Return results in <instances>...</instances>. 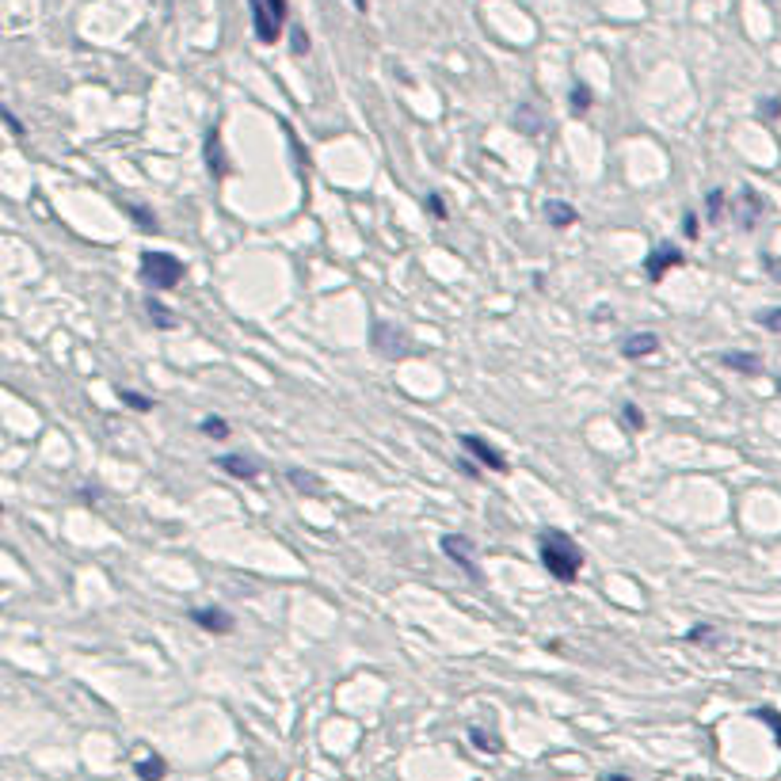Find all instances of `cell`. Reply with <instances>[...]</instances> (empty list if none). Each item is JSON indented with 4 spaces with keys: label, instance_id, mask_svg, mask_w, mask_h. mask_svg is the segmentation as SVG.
Returning a JSON list of instances; mask_svg holds the SVG:
<instances>
[{
    "label": "cell",
    "instance_id": "obj_24",
    "mask_svg": "<svg viewBox=\"0 0 781 781\" xmlns=\"http://www.w3.org/2000/svg\"><path fill=\"white\" fill-rule=\"evenodd\" d=\"M621 423H626V431H644V412L633 401H626L621 404Z\"/></svg>",
    "mask_w": 781,
    "mask_h": 781
},
{
    "label": "cell",
    "instance_id": "obj_21",
    "mask_svg": "<svg viewBox=\"0 0 781 781\" xmlns=\"http://www.w3.org/2000/svg\"><path fill=\"white\" fill-rule=\"evenodd\" d=\"M286 481H294V488L301 492H321V476L306 473V469H286Z\"/></svg>",
    "mask_w": 781,
    "mask_h": 781
},
{
    "label": "cell",
    "instance_id": "obj_29",
    "mask_svg": "<svg viewBox=\"0 0 781 781\" xmlns=\"http://www.w3.org/2000/svg\"><path fill=\"white\" fill-rule=\"evenodd\" d=\"M515 126H522L526 134H537L541 122H534V107H519V111H515Z\"/></svg>",
    "mask_w": 781,
    "mask_h": 781
},
{
    "label": "cell",
    "instance_id": "obj_26",
    "mask_svg": "<svg viewBox=\"0 0 781 781\" xmlns=\"http://www.w3.org/2000/svg\"><path fill=\"white\" fill-rule=\"evenodd\" d=\"M687 641L690 644H713L716 641V626H709V621H697V626L687 629Z\"/></svg>",
    "mask_w": 781,
    "mask_h": 781
},
{
    "label": "cell",
    "instance_id": "obj_35",
    "mask_svg": "<svg viewBox=\"0 0 781 781\" xmlns=\"http://www.w3.org/2000/svg\"><path fill=\"white\" fill-rule=\"evenodd\" d=\"M762 263H767V267H770V275H774V279L781 282V263H777V260H770V256H767V260H762Z\"/></svg>",
    "mask_w": 781,
    "mask_h": 781
},
{
    "label": "cell",
    "instance_id": "obj_14",
    "mask_svg": "<svg viewBox=\"0 0 781 781\" xmlns=\"http://www.w3.org/2000/svg\"><path fill=\"white\" fill-rule=\"evenodd\" d=\"M206 168L214 172V180H221V175L229 172L226 153H221V134H217V130H206Z\"/></svg>",
    "mask_w": 781,
    "mask_h": 781
},
{
    "label": "cell",
    "instance_id": "obj_1",
    "mask_svg": "<svg viewBox=\"0 0 781 781\" xmlns=\"http://www.w3.org/2000/svg\"><path fill=\"white\" fill-rule=\"evenodd\" d=\"M537 556H541V564H546V572L556 583H576L580 572H583V561H587L580 541L568 530H556V526L537 534Z\"/></svg>",
    "mask_w": 781,
    "mask_h": 781
},
{
    "label": "cell",
    "instance_id": "obj_34",
    "mask_svg": "<svg viewBox=\"0 0 781 781\" xmlns=\"http://www.w3.org/2000/svg\"><path fill=\"white\" fill-rule=\"evenodd\" d=\"M457 469L466 473V476H481V466H473L469 457H457Z\"/></svg>",
    "mask_w": 781,
    "mask_h": 781
},
{
    "label": "cell",
    "instance_id": "obj_31",
    "mask_svg": "<svg viewBox=\"0 0 781 781\" xmlns=\"http://www.w3.org/2000/svg\"><path fill=\"white\" fill-rule=\"evenodd\" d=\"M290 50H294V54H309V35H306L301 27L290 31Z\"/></svg>",
    "mask_w": 781,
    "mask_h": 781
},
{
    "label": "cell",
    "instance_id": "obj_22",
    "mask_svg": "<svg viewBox=\"0 0 781 781\" xmlns=\"http://www.w3.org/2000/svg\"><path fill=\"white\" fill-rule=\"evenodd\" d=\"M122 210H126V214H130V217H134V221H138V226H141V229H146V233H156V229H161V221H156V217H153V214L146 210V206H134V202H126V206H122Z\"/></svg>",
    "mask_w": 781,
    "mask_h": 781
},
{
    "label": "cell",
    "instance_id": "obj_37",
    "mask_svg": "<svg viewBox=\"0 0 781 781\" xmlns=\"http://www.w3.org/2000/svg\"><path fill=\"white\" fill-rule=\"evenodd\" d=\"M355 8H359V12H366V0H355Z\"/></svg>",
    "mask_w": 781,
    "mask_h": 781
},
{
    "label": "cell",
    "instance_id": "obj_36",
    "mask_svg": "<svg viewBox=\"0 0 781 781\" xmlns=\"http://www.w3.org/2000/svg\"><path fill=\"white\" fill-rule=\"evenodd\" d=\"M602 781H633V777H629V774H607Z\"/></svg>",
    "mask_w": 781,
    "mask_h": 781
},
{
    "label": "cell",
    "instance_id": "obj_3",
    "mask_svg": "<svg viewBox=\"0 0 781 781\" xmlns=\"http://www.w3.org/2000/svg\"><path fill=\"white\" fill-rule=\"evenodd\" d=\"M141 282L149 290H175L183 282V263L172 252H141Z\"/></svg>",
    "mask_w": 781,
    "mask_h": 781
},
{
    "label": "cell",
    "instance_id": "obj_2",
    "mask_svg": "<svg viewBox=\"0 0 781 781\" xmlns=\"http://www.w3.org/2000/svg\"><path fill=\"white\" fill-rule=\"evenodd\" d=\"M252 12V31H256V42L275 46L286 31V15H290V0H248Z\"/></svg>",
    "mask_w": 781,
    "mask_h": 781
},
{
    "label": "cell",
    "instance_id": "obj_15",
    "mask_svg": "<svg viewBox=\"0 0 781 781\" xmlns=\"http://www.w3.org/2000/svg\"><path fill=\"white\" fill-rule=\"evenodd\" d=\"M134 774H138V781H164L168 777V762L161 755H146V759L134 762Z\"/></svg>",
    "mask_w": 781,
    "mask_h": 781
},
{
    "label": "cell",
    "instance_id": "obj_33",
    "mask_svg": "<svg viewBox=\"0 0 781 781\" xmlns=\"http://www.w3.org/2000/svg\"><path fill=\"white\" fill-rule=\"evenodd\" d=\"M682 236H690V241L697 236V214H694V210L682 214Z\"/></svg>",
    "mask_w": 781,
    "mask_h": 781
},
{
    "label": "cell",
    "instance_id": "obj_6",
    "mask_svg": "<svg viewBox=\"0 0 781 781\" xmlns=\"http://www.w3.org/2000/svg\"><path fill=\"white\" fill-rule=\"evenodd\" d=\"M682 263H687V252H682V248H675L671 241L656 244V248L648 252V260H644L648 282H663V279H667V271H675V267H682Z\"/></svg>",
    "mask_w": 781,
    "mask_h": 781
},
{
    "label": "cell",
    "instance_id": "obj_12",
    "mask_svg": "<svg viewBox=\"0 0 781 781\" xmlns=\"http://www.w3.org/2000/svg\"><path fill=\"white\" fill-rule=\"evenodd\" d=\"M656 351H660L656 332H633V336L621 340V359H629V362L648 359V355H656Z\"/></svg>",
    "mask_w": 781,
    "mask_h": 781
},
{
    "label": "cell",
    "instance_id": "obj_30",
    "mask_svg": "<svg viewBox=\"0 0 781 781\" xmlns=\"http://www.w3.org/2000/svg\"><path fill=\"white\" fill-rule=\"evenodd\" d=\"M423 206H427V210H431V217H439V221H446V217H450V210H446V202H442V195H439V191H431V195L423 199Z\"/></svg>",
    "mask_w": 781,
    "mask_h": 781
},
{
    "label": "cell",
    "instance_id": "obj_13",
    "mask_svg": "<svg viewBox=\"0 0 781 781\" xmlns=\"http://www.w3.org/2000/svg\"><path fill=\"white\" fill-rule=\"evenodd\" d=\"M541 210H546V221H549L553 229H572L580 221V210L572 202H564V199H549Z\"/></svg>",
    "mask_w": 781,
    "mask_h": 781
},
{
    "label": "cell",
    "instance_id": "obj_10",
    "mask_svg": "<svg viewBox=\"0 0 781 781\" xmlns=\"http://www.w3.org/2000/svg\"><path fill=\"white\" fill-rule=\"evenodd\" d=\"M716 362H721L724 370H732V374H743V377H759L762 370H767V359L755 355V351H724Z\"/></svg>",
    "mask_w": 781,
    "mask_h": 781
},
{
    "label": "cell",
    "instance_id": "obj_18",
    "mask_svg": "<svg viewBox=\"0 0 781 781\" xmlns=\"http://www.w3.org/2000/svg\"><path fill=\"white\" fill-rule=\"evenodd\" d=\"M469 743L476 747V751H488V755H500L503 751V743H500V736H492V732H484V728H469Z\"/></svg>",
    "mask_w": 781,
    "mask_h": 781
},
{
    "label": "cell",
    "instance_id": "obj_25",
    "mask_svg": "<svg viewBox=\"0 0 781 781\" xmlns=\"http://www.w3.org/2000/svg\"><path fill=\"white\" fill-rule=\"evenodd\" d=\"M755 324H759V328H767V332H774V336H781V306H774V309H759V313H755Z\"/></svg>",
    "mask_w": 781,
    "mask_h": 781
},
{
    "label": "cell",
    "instance_id": "obj_17",
    "mask_svg": "<svg viewBox=\"0 0 781 781\" xmlns=\"http://www.w3.org/2000/svg\"><path fill=\"white\" fill-rule=\"evenodd\" d=\"M728 195H724V187H713L709 195H706V221H713V226H721L724 221V210H728Z\"/></svg>",
    "mask_w": 781,
    "mask_h": 781
},
{
    "label": "cell",
    "instance_id": "obj_5",
    "mask_svg": "<svg viewBox=\"0 0 781 781\" xmlns=\"http://www.w3.org/2000/svg\"><path fill=\"white\" fill-rule=\"evenodd\" d=\"M439 549L446 553V561H454L469 580H481V564H476V546L466 534H442Z\"/></svg>",
    "mask_w": 781,
    "mask_h": 781
},
{
    "label": "cell",
    "instance_id": "obj_4",
    "mask_svg": "<svg viewBox=\"0 0 781 781\" xmlns=\"http://www.w3.org/2000/svg\"><path fill=\"white\" fill-rule=\"evenodd\" d=\"M762 217H767V199H762L755 187H740L736 202H732V221H736V229L755 233Z\"/></svg>",
    "mask_w": 781,
    "mask_h": 781
},
{
    "label": "cell",
    "instance_id": "obj_20",
    "mask_svg": "<svg viewBox=\"0 0 781 781\" xmlns=\"http://www.w3.org/2000/svg\"><path fill=\"white\" fill-rule=\"evenodd\" d=\"M199 431H202L206 439H214V442H221V439H229V431H233V427H229L226 420H221V416H206V420L199 423Z\"/></svg>",
    "mask_w": 781,
    "mask_h": 781
},
{
    "label": "cell",
    "instance_id": "obj_19",
    "mask_svg": "<svg viewBox=\"0 0 781 781\" xmlns=\"http://www.w3.org/2000/svg\"><path fill=\"white\" fill-rule=\"evenodd\" d=\"M115 396H119V401H122L126 408H130V412H153V396L138 393V389H122V386H119Z\"/></svg>",
    "mask_w": 781,
    "mask_h": 781
},
{
    "label": "cell",
    "instance_id": "obj_16",
    "mask_svg": "<svg viewBox=\"0 0 781 781\" xmlns=\"http://www.w3.org/2000/svg\"><path fill=\"white\" fill-rule=\"evenodd\" d=\"M568 107H572V115H576V119H583L587 111L595 107V92L587 88L583 81H580V84H572V92H568Z\"/></svg>",
    "mask_w": 781,
    "mask_h": 781
},
{
    "label": "cell",
    "instance_id": "obj_11",
    "mask_svg": "<svg viewBox=\"0 0 781 781\" xmlns=\"http://www.w3.org/2000/svg\"><path fill=\"white\" fill-rule=\"evenodd\" d=\"M217 469H226L229 476H236V481H256V476L263 473V466L252 454H221L217 457Z\"/></svg>",
    "mask_w": 781,
    "mask_h": 781
},
{
    "label": "cell",
    "instance_id": "obj_7",
    "mask_svg": "<svg viewBox=\"0 0 781 781\" xmlns=\"http://www.w3.org/2000/svg\"><path fill=\"white\" fill-rule=\"evenodd\" d=\"M457 442H461V450L476 457V466H481V469L507 473V457H503V454H500V450H496V446H492L488 439H481V435H461Z\"/></svg>",
    "mask_w": 781,
    "mask_h": 781
},
{
    "label": "cell",
    "instance_id": "obj_8",
    "mask_svg": "<svg viewBox=\"0 0 781 781\" xmlns=\"http://www.w3.org/2000/svg\"><path fill=\"white\" fill-rule=\"evenodd\" d=\"M370 343H374L377 355H386V359H401V355H408V347H412L404 332L401 328H389V324H374Z\"/></svg>",
    "mask_w": 781,
    "mask_h": 781
},
{
    "label": "cell",
    "instance_id": "obj_28",
    "mask_svg": "<svg viewBox=\"0 0 781 781\" xmlns=\"http://www.w3.org/2000/svg\"><path fill=\"white\" fill-rule=\"evenodd\" d=\"M149 316H153V324H156V328H164V332H168V328H175V316H172V313H168V309H164L156 297H149Z\"/></svg>",
    "mask_w": 781,
    "mask_h": 781
},
{
    "label": "cell",
    "instance_id": "obj_9",
    "mask_svg": "<svg viewBox=\"0 0 781 781\" xmlns=\"http://www.w3.org/2000/svg\"><path fill=\"white\" fill-rule=\"evenodd\" d=\"M191 621H195L199 629L214 633V636H226V633L236 629V617H233L229 610H221V607H199V610H191Z\"/></svg>",
    "mask_w": 781,
    "mask_h": 781
},
{
    "label": "cell",
    "instance_id": "obj_27",
    "mask_svg": "<svg viewBox=\"0 0 781 781\" xmlns=\"http://www.w3.org/2000/svg\"><path fill=\"white\" fill-rule=\"evenodd\" d=\"M759 119L767 122V126L781 119V95H767V100H759Z\"/></svg>",
    "mask_w": 781,
    "mask_h": 781
},
{
    "label": "cell",
    "instance_id": "obj_23",
    "mask_svg": "<svg viewBox=\"0 0 781 781\" xmlns=\"http://www.w3.org/2000/svg\"><path fill=\"white\" fill-rule=\"evenodd\" d=\"M751 716H755V721H762V724H770V732H774V743L781 747V713H777V709H770V706H762V709H751Z\"/></svg>",
    "mask_w": 781,
    "mask_h": 781
},
{
    "label": "cell",
    "instance_id": "obj_38",
    "mask_svg": "<svg viewBox=\"0 0 781 781\" xmlns=\"http://www.w3.org/2000/svg\"><path fill=\"white\" fill-rule=\"evenodd\" d=\"M774 389H777V393H781V374H777V381H774Z\"/></svg>",
    "mask_w": 781,
    "mask_h": 781
},
{
    "label": "cell",
    "instance_id": "obj_32",
    "mask_svg": "<svg viewBox=\"0 0 781 781\" xmlns=\"http://www.w3.org/2000/svg\"><path fill=\"white\" fill-rule=\"evenodd\" d=\"M4 126H8L12 138H23V122L15 119V111H8V107H4Z\"/></svg>",
    "mask_w": 781,
    "mask_h": 781
}]
</instances>
